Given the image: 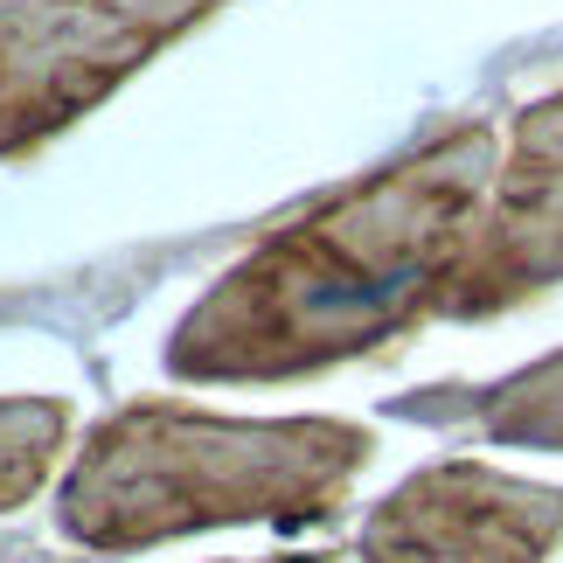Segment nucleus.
Instances as JSON below:
<instances>
[{"instance_id":"2","label":"nucleus","mask_w":563,"mask_h":563,"mask_svg":"<svg viewBox=\"0 0 563 563\" xmlns=\"http://www.w3.org/2000/svg\"><path fill=\"white\" fill-rule=\"evenodd\" d=\"M369 466V431L341 418H209L133 404L84 439L63 481V536L84 550H146L223 522H328Z\"/></svg>"},{"instance_id":"7","label":"nucleus","mask_w":563,"mask_h":563,"mask_svg":"<svg viewBox=\"0 0 563 563\" xmlns=\"http://www.w3.org/2000/svg\"><path fill=\"white\" fill-rule=\"evenodd\" d=\"M70 410L49 397H0V508H21L56 466Z\"/></svg>"},{"instance_id":"3","label":"nucleus","mask_w":563,"mask_h":563,"mask_svg":"<svg viewBox=\"0 0 563 563\" xmlns=\"http://www.w3.org/2000/svg\"><path fill=\"white\" fill-rule=\"evenodd\" d=\"M216 8L223 0H0V154L91 112Z\"/></svg>"},{"instance_id":"4","label":"nucleus","mask_w":563,"mask_h":563,"mask_svg":"<svg viewBox=\"0 0 563 563\" xmlns=\"http://www.w3.org/2000/svg\"><path fill=\"white\" fill-rule=\"evenodd\" d=\"M563 536V494L494 466L445 460L404 481L362 529V563H543Z\"/></svg>"},{"instance_id":"1","label":"nucleus","mask_w":563,"mask_h":563,"mask_svg":"<svg viewBox=\"0 0 563 563\" xmlns=\"http://www.w3.org/2000/svg\"><path fill=\"white\" fill-rule=\"evenodd\" d=\"M494 133L452 125L410 161L265 236L167 341L188 383H286L445 313L494 195Z\"/></svg>"},{"instance_id":"5","label":"nucleus","mask_w":563,"mask_h":563,"mask_svg":"<svg viewBox=\"0 0 563 563\" xmlns=\"http://www.w3.org/2000/svg\"><path fill=\"white\" fill-rule=\"evenodd\" d=\"M563 278V98H543L515 119L508 161L494 167L487 223L473 244L445 313H501L515 299L543 292Z\"/></svg>"},{"instance_id":"6","label":"nucleus","mask_w":563,"mask_h":563,"mask_svg":"<svg viewBox=\"0 0 563 563\" xmlns=\"http://www.w3.org/2000/svg\"><path fill=\"white\" fill-rule=\"evenodd\" d=\"M404 418H466L487 439L508 445H550L563 452V355L536 362V369L481 389V397H439V404H404Z\"/></svg>"},{"instance_id":"9","label":"nucleus","mask_w":563,"mask_h":563,"mask_svg":"<svg viewBox=\"0 0 563 563\" xmlns=\"http://www.w3.org/2000/svg\"><path fill=\"white\" fill-rule=\"evenodd\" d=\"M272 563H320V556H272Z\"/></svg>"},{"instance_id":"8","label":"nucleus","mask_w":563,"mask_h":563,"mask_svg":"<svg viewBox=\"0 0 563 563\" xmlns=\"http://www.w3.org/2000/svg\"><path fill=\"white\" fill-rule=\"evenodd\" d=\"M0 563H56V556H42V550H29V543H0Z\"/></svg>"}]
</instances>
